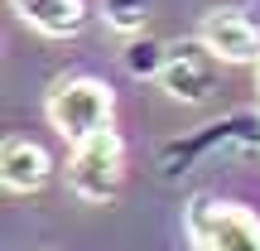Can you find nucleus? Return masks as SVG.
<instances>
[{
    "label": "nucleus",
    "mask_w": 260,
    "mask_h": 251,
    "mask_svg": "<svg viewBox=\"0 0 260 251\" xmlns=\"http://www.w3.org/2000/svg\"><path fill=\"white\" fill-rule=\"evenodd\" d=\"M226 150H260V111H232L222 121H207L188 135L169 140L159 150V169L169 179H178V174H193L203 159L226 155Z\"/></svg>",
    "instance_id": "f257e3e1"
},
{
    "label": "nucleus",
    "mask_w": 260,
    "mask_h": 251,
    "mask_svg": "<svg viewBox=\"0 0 260 251\" xmlns=\"http://www.w3.org/2000/svg\"><path fill=\"white\" fill-rule=\"evenodd\" d=\"M183 232L193 251H260V217L232 198L198 193L183 208Z\"/></svg>",
    "instance_id": "f03ea898"
},
{
    "label": "nucleus",
    "mask_w": 260,
    "mask_h": 251,
    "mask_svg": "<svg viewBox=\"0 0 260 251\" xmlns=\"http://www.w3.org/2000/svg\"><path fill=\"white\" fill-rule=\"evenodd\" d=\"M44 111H48V126H53L68 145H77V140H87V135H96V130L111 126L116 92L102 82V77H63V82L48 87Z\"/></svg>",
    "instance_id": "7ed1b4c3"
},
{
    "label": "nucleus",
    "mask_w": 260,
    "mask_h": 251,
    "mask_svg": "<svg viewBox=\"0 0 260 251\" xmlns=\"http://www.w3.org/2000/svg\"><path fill=\"white\" fill-rule=\"evenodd\" d=\"M125 184V145L116 135V126L96 130V135L77 140L73 159H68V188L82 203H111Z\"/></svg>",
    "instance_id": "20e7f679"
},
{
    "label": "nucleus",
    "mask_w": 260,
    "mask_h": 251,
    "mask_svg": "<svg viewBox=\"0 0 260 251\" xmlns=\"http://www.w3.org/2000/svg\"><path fill=\"white\" fill-rule=\"evenodd\" d=\"M217 77H222V58L203 44V39H183V44H169V63L159 73V87H164L174 102L198 106L217 92Z\"/></svg>",
    "instance_id": "39448f33"
},
{
    "label": "nucleus",
    "mask_w": 260,
    "mask_h": 251,
    "mask_svg": "<svg viewBox=\"0 0 260 251\" xmlns=\"http://www.w3.org/2000/svg\"><path fill=\"white\" fill-rule=\"evenodd\" d=\"M198 39H203L222 63H260V29L241 10H226V5L207 10L203 24H198Z\"/></svg>",
    "instance_id": "423d86ee"
},
{
    "label": "nucleus",
    "mask_w": 260,
    "mask_h": 251,
    "mask_svg": "<svg viewBox=\"0 0 260 251\" xmlns=\"http://www.w3.org/2000/svg\"><path fill=\"white\" fill-rule=\"evenodd\" d=\"M48 174H53V159H48L44 145L19 140V135L5 140V150H0V179H5L10 193H39L48 184Z\"/></svg>",
    "instance_id": "0eeeda50"
},
{
    "label": "nucleus",
    "mask_w": 260,
    "mask_h": 251,
    "mask_svg": "<svg viewBox=\"0 0 260 251\" xmlns=\"http://www.w3.org/2000/svg\"><path fill=\"white\" fill-rule=\"evenodd\" d=\"M10 5H15V15L44 39H77L82 24H87V5L82 0H10Z\"/></svg>",
    "instance_id": "6e6552de"
},
{
    "label": "nucleus",
    "mask_w": 260,
    "mask_h": 251,
    "mask_svg": "<svg viewBox=\"0 0 260 251\" xmlns=\"http://www.w3.org/2000/svg\"><path fill=\"white\" fill-rule=\"evenodd\" d=\"M121 63H125V73H130V77H140V82H145V77H154V82H159V73H164V63H169V44L140 29V34H130V39H125Z\"/></svg>",
    "instance_id": "1a4fd4ad"
},
{
    "label": "nucleus",
    "mask_w": 260,
    "mask_h": 251,
    "mask_svg": "<svg viewBox=\"0 0 260 251\" xmlns=\"http://www.w3.org/2000/svg\"><path fill=\"white\" fill-rule=\"evenodd\" d=\"M149 5H154V0H102V19H106V29H116V34L130 39V34L145 29Z\"/></svg>",
    "instance_id": "9d476101"
},
{
    "label": "nucleus",
    "mask_w": 260,
    "mask_h": 251,
    "mask_svg": "<svg viewBox=\"0 0 260 251\" xmlns=\"http://www.w3.org/2000/svg\"><path fill=\"white\" fill-rule=\"evenodd\" d=\"M255 87H260V63H255Z\"/></svg>",
    "instance_id": "9b49d317"
}]
</instances>
